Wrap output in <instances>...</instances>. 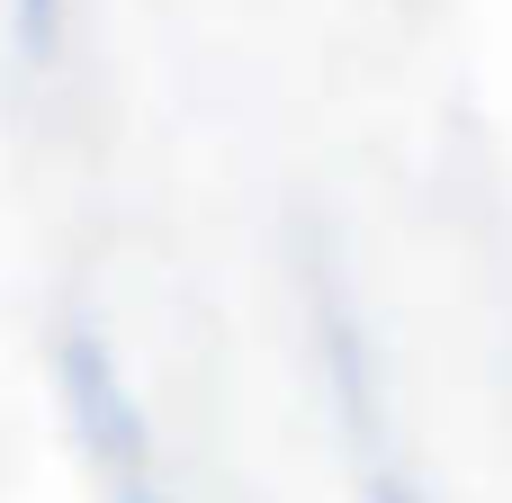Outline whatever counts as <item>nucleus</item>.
Wrapping results in <instances>:
<instances>
[{"instance_id":"obj_2","label":"nucleus","mask_w":512,"mask_h":503,"mask_svg":"<svg viewBox=\"0 0 512 503\" xmlns=\"http://www.w3.org/2000/svg\"><path fill=\"white\" fill-rule=\"evenodd\" d=\"M45 36H54V0H27V45L45 54Z\"/></svg>"},{"instance_id":"obj_4","label":"nucleus","mask_w":512,"mask_h":503,"mask_svg":"<svg viewBox=\"0 0 512 503\" xmlns=\"http://www.w3.org/2000/svg\"><path fill=\"white\" fill-rule=\"evenodd\" d=\"M117 503H162V495H144V486H126V495H117Z\"/></svg>"},{"instance_id":"obj_3","label":"nucleus","mask_w":512,"mask_h":503,"mask_svg":"<svg viewBox=\"0 0 512 503\" xmlns=\"http://www.w3.org/2000/svg\"><path fill=\"white\" fill-rule=\"evenodd\" d=\"M378 503H414V495H405V486H378Z\"/></svg>"},{"instance_id":"obj_1","label":"nucleus","mask_w":512,"mask_h":503,"mask_svg":"<svg viewBox=\"0 0 512 503\" xmlns=\"http://www.w3.org/2000/svg\"><path fill=\"white\" fill-rule=\"evenodd\" d=\"M54 378H63V414L81 423L90 459H108L117 477H135V468H144V414H135L126 378H117V360H108L90 333H63V351H54Z\"/></svg>"}]
</instances>
